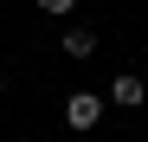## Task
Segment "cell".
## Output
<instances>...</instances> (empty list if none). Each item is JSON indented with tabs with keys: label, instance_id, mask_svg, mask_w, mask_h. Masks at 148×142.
Returning <instances> with one entry per match:
<instances>
[{
	"label": "cell",
	"instance_id": "3957f363",
	"mask_svg": "<svg viewBox=\"0 0 148 142\" xmlns=\"http://www.w3.org/2000/svg\"><path fill=\"white\" fill-rule=\"evenodd\" d=\"M58 52H71L77 65H84V58H97V32H90V26H64V39H58Z\"/></svg>",
	"mask_w": 148,
	"mask_h": 142
},
{
	"label": "cell",
	"instance_id": "277c9868",
	"mask_svg": "<svg viewBox=\"0 0 148 142\" xmlns=\"http://www.w3.org/2000/svg\"><path fill=\"white\" fill-rule=\"evenodd\" d=\"M39 13H52V19H71V13H77V0H39Z\"/></svg>",
	"mask_w": 148,
	"mask_h": 142
},
{
	"label": "cell",
	"instance_id": "6da1fadb",
	"mask_svg": "<svg viewBox=\"0 0 148 142\" xmlns=\"http://www.w3.org/2000/svg\"><path fill=\"white\" fill-rule=\"evenodd\" d=\"M103 110H110V97H97V90H71V97H64V123L84 136V129L103 123Z\"/></svg>",
	"mask_w": 148,
	"mask_h": 142
},
{
	"label": "cell",
	"instance_id": "7a4b0ae2",
	"mask_svg": "<svg viewBox=\"0 0 148 142\" xmlns=\"http://www.w3.org/2000/svg\"><path fill=\"white\" fill-rule=\"evenodd\" d=\"M110 103L116 110H142L148 103V84L135 78V71H116V78H110Z\"/></svg>",
	"mask_w": 148,
	"mask_h": 142
}]
</instances>
